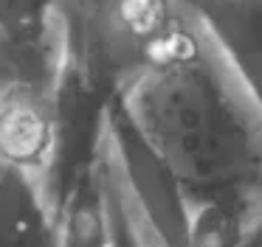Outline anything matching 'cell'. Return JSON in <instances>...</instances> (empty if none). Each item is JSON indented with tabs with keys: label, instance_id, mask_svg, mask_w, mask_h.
Masks as SVG:
<instances>
[{
	"label": "cell",
	"instance_id": "cell-7",
	"mask_svg": "<svg viewBox=\"0 0 262 247\" xmlns=\"http://www.w3.org/2000/svg\"><path fill=\"white\" fill-rule=\"evenodd\" d=\"M62 0H0V34L14 42H42L59 31Z\"/></svg>",
	"mask_w": 262,
	"mask_h": 247
},
{
	"label": "cell",
	"instance_id": "cell-5",
	"mask_svg": "<svg viewBox=\"0 0 262 247\" xmlns=\"http://www.w3.org/2000/svg\"><path fill=\"white\" fill-rule=\"evenodd\" d=\"M0 247H59V211L17 168H0Z\"/></svg>",
	"mask_w": 262,
	"mask_h": 247
},
{
	"label": "cell",
	"instance_id": "cell-2",
	"mask_svg": "<svg viewBox=\"0 0 262 247\" xmlns=\"http://www.w3.org/2000/svg\"><path fill=\"white\" fill-rule=\"evenodd\" d=\"M91 168L104 247H189L186 194L133 135L116 98L99 118Z\"/></svg>",
	"mask_w": 262,
	"mask_h": 247
},
{
	"label": "cell",
	"instance_id": "cell-1",
	"mask_svg": "<svg viewBox=\"0 0 262 247\" xmlns=\"http://www.w3.org/2000/svg\"><path fill=\"white\" fill-rule=\"evenodd\" d=\"M127 127L186 196L259 188V90L192 11L158 59L116 95Z\"/></svg>",
	"mask_w": 262,
	"mask_h": 247
},
{
	"label": "cell",
	"instance_id": "cell-3",
	"mask_svg": "<svg viewBox=\"0 0 262 247\" xmlns=\"http://www.w3.org/2000/svg\"><path fill=\"white\" fill-rule=\"evenodd\" d=\"M181 20L183 9L172 0H62L65 73L107 104L158 59Z\"/></svg>",
	"mask_w": 262,
	"mask_h": 247
},
{
	"label": "cell",
	"instance_id": "cell-4",
	"mask_svg": "<svg viewBox=\"0 0 262 247\" xmlns=\"http://www.w3.org/2000/svg\"><path fill=\"white\" fill-rule=\"evenodd\" d=\"M65 56L59 31L42 42L0 34V168H17L42 188L54 211L59 98Z\"/></svg>",
	"mask_w": 262,
	"mask_h": 247
},
{
	"label": "cell",
	"instance_id": "cell-8",
	"mask_svg": "<svg viewBox=\"0 0 262 247\" xmlns=\"http://www.w3.org/2000/svg\"><path fill=\"white\" fill-rule=\"evenodd\" d=\"M172 3H175L178 9H183V11H200L209 0H172Z\"/></svg>",
	"mask_w": 262,
	"mask_h": 247
},
{
	"label": "cell",
	"instance_id": "cell-6",
	"mask_svg": "<svg viewBox=\"0 0 262 247\" xmlns=\"http://www.w3.org/2000/svg\"><path fill=\"white\" fill-rule=\"evenodd\" d=\"M59 247H104L102 205L91 163L74 177L59 205Z\"/></svg>",
	"mask_w": 262,
	"mask_h": 247
}]
</instances>
